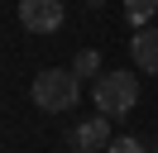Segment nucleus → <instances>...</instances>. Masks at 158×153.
<instances>
[{"mask_svg":"<svg viewBox=\"0 0 158 153\" xmlns=\"http://www.w3.org/2000/svg\"><path fill=\"white\" fill-rule=\"evenodd\" d=\"M81 76L77 72H62V67H48V72H39L34 76V105L39 110H48V115H62V110H72V105L81 101Z\"/></svg>","mask_w":158,"mask_h":153,"instance_id":"nucleus-1","label":"nucleus"},{"mask_svg":"<svg viewBox=\"0 0 158 153\" xmlns=\"http://www.w3.org/2000/svg\"><path fill=\"white\" fill-rule=\"evenodd\" d=\"M91 96H96V110L101 115L120 120V115H129L139 105V76L134 72H101L96 86H91Z\"/></svg>","mask_w":158,"mask_h":153,"instance_id":"nucleus-2","label":"nucleus"},{"mask_svg":"<svg viewBox=\"0 0 158 153\" xmlns=\"http://www.w3.org/2000/svg\"><path fill=\"white\" fill-rule=\"evenodd\" d=\"M62 0H19V24L29 34H58L62 29Z\"/></svg>","mask_w":158,"mask_h":153,"instance_id":"nucleus-3","label":"nucleus"},{"mask_svg":"<svg viewBox=\"0 0 158 153\" xmlns=\"http://www.w3.org/2000/svg\"><path fill=\"white\" fill-rule=\"evenodd\" d=\"M72 153H101L110 148V115H101V120H81L77 129H72Z\"/></svg>","mask_w":158,"mask_h":153,"instance_id":"nucleus-4","label":"nucleus"},{"mask_svg":"<svg viewBox=\"0 0 158 153\" xmlns=\"http://www.w3.org/2000/svg\"><path fill=\"white\" fill-rule=\"evenodd\" d=\"M129 53H134L139 72H158V29H139L134 43H129Z\"/></svg>","mask_w":158,"mask_h":153,"instance_id":"nucleus-5","label":"nucleus"},{"mask_svg":"<svg viewBox=\"0 0 158 153\" xmlns=\"http://www.w3.org/2000/svg\"><path fill=\"white\" fill-rule=\"evenodd\" d=\"M158 14V0H125V19L134 29H148V19Z\"/></svg>","mask_w":158,"mask_h":153,"instance_id":"nucleus-6","label":"nucleus"},{"mask_svg":"<svg viewBox=\"0 0 158 153\" xmlns=\"http://www.w3.org/2000/svg\"><path fill=\"white\" fill-rule=\"evenodd\" d=\"M72 72H77V76H91V81H96V76H101V57L91 53V48H81V53L72 57Z\"/></svg>","mask_w":158,"mask_h":153,"instance_id":"nucleus-7","label":"nucleus"},{"mask_svg":"<svg viewBox=\"0 0 158 153\" xmlns=\"http://www.w3.org/2000/svg\"><path fill=\"white\" fill-rule=\"evenodd\" d=\"M106 153H144V143H139V139H110Z\"/></svg>","mask_w":158,"mask_h":153,"instance_id":"nucleus-8","label":"nucleus"},{"mask_svg":"<svg viewBox=\"0 0 158 153\" xmlns=\"http://www.w3.org/2000/svg\"><path fill=\"white\" fill-rule=\"evenodd\" d=\"M86 5H106V0H86Z\"/></svg>","mask_w":158,"mask_h":153,"instance_id":"nucleus-9","label":"nucleus"}]
</instances>
